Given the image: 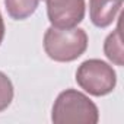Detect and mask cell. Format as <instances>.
<instances>
[{
    "label": "cell",
    "instance_id": "obj_1",
    "mask_svg": "<svg viewBox=\"0 0 124 124\" xmlns=\"http://www.w3.org/2000/svg\"><path fill=\"white\" fill-rule=\"evenodd\" d=\"M54 124H96L99 111L95 102L76 89L60 92L51 111Z\"/></svg>",
    "mask_w": 124,
    "mask_h": 124
},
{
    "label": "cell",
    "instance_id": "obj_2",
    "mask_svg": "<svg viewBox=\"0 0 124 124\" xmlns=\"http://www.w3.org/2000/svg\"><path fill=\"white\" fill-rule=\"evenodd\" d=\"M88 48V35L82 28H54L50 26L44 34L45 54L58 63L78 60Z\"/></svg>",
    "mask_w": 124,
    "mask_h": 124
},
{
    "label": "cell",
    "instance_id": "obj_3",
    "mask_svg": "<svg viewBox=\"0 0 124 124\" xmlns=\"http://www.w3.org/2000/svg\"><path fill=\"white\" fill-rule=\"evenodd\" d=\"M76 82L92 96H105L115 89L117 73L111 64L99 58H89L78 67Z\"/></svg>",
    "mask_w": 124,
    "mask_h": 124
},
{
    "label": "cell",
    "instance_id": "obj_4",
    "mask_svg": "<svg viewBox=\"0 0 124 124\" xmlns=\"http://www.w3.org/2000/svg\"><path fill=\"white\" fill-rule=\"evenodd\" d=\"M47 16L54 28H75L83 18L85 0H45Z\"/></svg>",
    "mask_w": 124,
    "mask_h": 124
},
{
    "label": "cell",
    "instance_id": "obj_5",
    "mask_svg": "<svg viewBox=\"0 0 124 124\" xmlns=\"http://www.w3.org/2000/svg\"><path fill=\"white\" fill-rule=\"evenodd\" d=\"M124 0H89V18L96 28L109 26L118 16Z\"/></svg>",
    "mask_w": 124,
    "mask_h": 124
},
{
    "label": "cell",
    "instance_id": "obj_6",
    "mask_svg": "<svg viewBox=\"0 0 124 124\" xmlns=\"http://www.w3.org/2000/svg\"><path fill=\"white\" fill-rule=\"evenodd\" d=\"M104 53L107 58L115 66H124V48L121 38V21L118 18L117 28L105 38L104 41Z\"/></svg>",
    "mask_w": 124,
    "mask_h": 124
},
{
    "label": "cell",
    "instance_id": "obj_7",
    "mask_svg": "<svg viewBox=\"0 0 124 124\" xmlns=\"http://www.w3.org/2000/svg\"><path fill=\"white\" fill-rule=\"evenodd\" d=\"M41 0H5L8 15L15 21H23L35 13Z\"/></svg>",
    "mask_w": 124,
    "mask_h": 124
},
{
    "label": "cell",
    "instance_id": "obj_8",
    "mask_svg": "<svg viewBox=\"0 0 124 124\" xmlns=\"http://www.w3.org/2000/svg\"><path fill=\"white\" fill-rule=\"evenodd\" d=\"M13 85L12 80L5 75L3 72H0V112L5 111L13 101Z\"/></svg>",
    "mask_w": 124,
    "mask_h": 124
},
{
    "label": "cell",
    "instance_id": "obj_9",
    "mask_svg": "<svg viewBox=\"0 0 124 124\" xmlns=\"http://www.w3.org/2000/svg\"><path fill=\"white\" fill-rule=\"evenodd\" d=\"M5 21H3V16L0 13V44L3 42V38H5Z\"/></svg>",
    "mask_w": 124,
    "mask_h": 124
}]
</instances>
